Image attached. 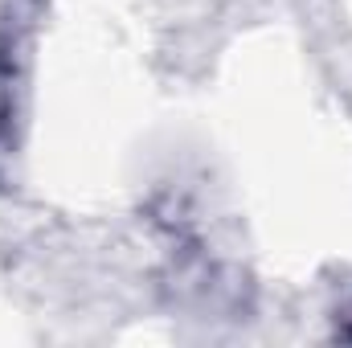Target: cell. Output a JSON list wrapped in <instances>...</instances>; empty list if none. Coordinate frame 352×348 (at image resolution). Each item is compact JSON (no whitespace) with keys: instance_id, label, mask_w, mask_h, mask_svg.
I'll use <instances>...</instances> for the list:
<instances>
[{"instance_id":"6da1fadb","label":"cell","mask_w":352,"mask_h":348,"mask_svg":"<svg viewBox=\"0 0 352 348\" xmlns=\"http://www.w3.org/2000/svg\"><path fill=\"white\" fill-rule=\"evenodd\" d=\"M41 0H0V188L21 156Z\"/></svg>"},{"instance_id":"7a4b0ae2","label":"cell","mask_w":352,"mask_h":348,"mask_svg":"<svg viewBox=\"0 0 352 348\" xmlns=\"http://www.w3.org/2000/svg\"><path fill=\"white\" fill-rule=\"evenodd\" d=\"M332 320H336V336H340V340H352V291H349V299L336 307Z\"/></svg>"}]
</instances>
